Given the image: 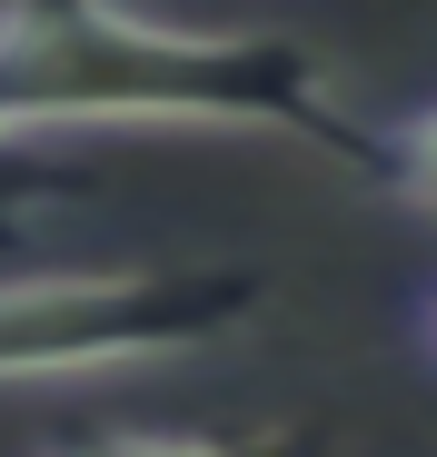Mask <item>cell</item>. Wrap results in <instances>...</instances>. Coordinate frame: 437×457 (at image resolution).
<instances>
[{
  "mask_svg": "<svg viewBox=\"0 0 437 457\" xmlns=\"http://www.w3.org/2000/svg\"><path fill=\"white\" fill-rule=\"evenodd\" d=\"M368 170L388 179V199H398V209H417V219L437 228V100L368 139Z\"/></svg>",
  "mask_w": 437,
  "mask_h": 457,
  "instance_id": "cell-4",
  "label": "cell"
},
{
  "mask_svg": "<svg viewBox=\"0 0 437 457\" xmlns=\"http://www.w3.org/2000/svg\"><path fill=\"white\" fill-rule=\"evenodd\" d=\"M427 348H437V298H427Z\"/></svg>",
  "mask_w": 437,
  "mask_h": 457,
  "instance_id": "cell-5",
  "label": "cell"
},
{
  "mask_svg": "<svg viewBox=\"0 0 437 457\" xmlns=\"http://www.w3.org/2000/svg\"><path fill=\"white\" fill-rule=\"evenodd\" d=\"M50 129H268L368 170L328 60L278 30H189L139 0H11L0 11V149Z\"/></svg>",
  "mask_w": 437,
  "mask_h": 457,
  "instance_id": "cell-1",
  "label": "cell"
},
{
  "mask_svg": "<svg viewBox=\"0 0 437 457\" xmlns=\"http://www.w3.org/2000/svg\"><path fill=\"white\" fill-rule=\"evenodd\" d=\"M50 457H338L318 428H249V437H90Z\"/></svg>",
  "mask_w": 437,
  "mask_h": 457,
  "instance_id": "cell-3",
  "label": "cell"
},
{
  "mask_svg": "<svg viewBox=\"0 0 437 457\" xmlns=\"http://www.w3.org/2000/svg\"><path fill=\"white\" fill-rule=\"evenodd\" d=\"M268 278L259 269H30L0 278V388L30 378H90V368H139L179 358L259 319Z\"/></svg>",
  "mask_w": 437,
  "mask_h": 457,
  "instance_id": "cell-2",
  "label": "cell"
}]
</instances>
